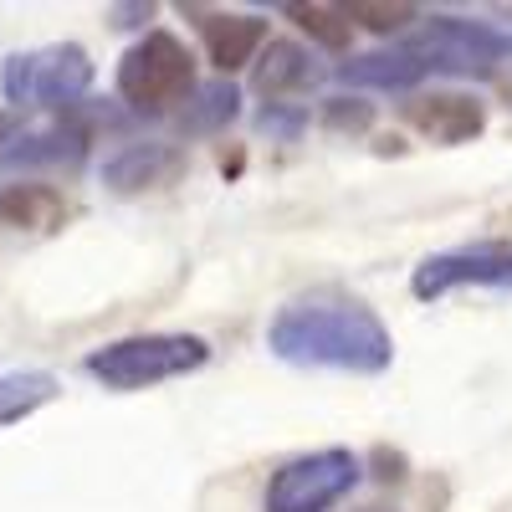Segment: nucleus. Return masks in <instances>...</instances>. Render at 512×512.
<instances>
[{
	"instance_id": "obj_4",
	"label": "nucleus",
	"mask_w": 512,
	"mask_h": 512,
	"mask_svg": "<svg viewBox=\"0 0 512 512\" xmlns=\"http://www.w3.org/2000/svg\"><path fill=\"white\" fill-rule=\"evenodd\" d=\"M400 52L431 77H492L502 62H512V36L492 21H466V16H431L400 41Z\"/></svg>"
},
{
	"instance_id": "obj_21",
	"label": "nucleus",
	"mask_w": 512,
	"mask_h": 512,
	"mask_svg": "<svg viewBox=\"0 0 512 512\" xmlns=\"http://www.w3.org/2000/svg\"><path fill=\"white\" fill-rule=\"evenodd\" d=\"M11 139H16V113H11V108H0V149H6Z\"/></svg>"
},
{
	"instance_id": "obj_3",
	"label": "nucleus",
	"mask_w": 512,
	"mask_h": 512,
	"mask_svg": "<svg viewBox=\"0 0 512 512\" xmlns=\"http://www.w3.org/2000/svg\"><path fill=\"white\" fill-rule=\"evenodd\" d=\"M113 88L134 113H149V118L175 113L195 93V57L175 31H144L118 57Z\"/></svg>"
},
{
	"instance_id": "obj_8",
	"label": "nucleus",
	"mask_w": 512,
	"mask_h": 512,
	"mask_svg": "<svg viewBox=\"0 0 512 512\" xmlns=\"http://www.w3.org/2000/svg\"><path fill=\"white\" fill-rule=\"evenodd\" d=\"M88 103V98H82ZM72 103L57 123L31 128V134H16L6 149H0V169H77L93 149L98 134V113Z\"/></svg>"
},
{
	"instance_id": "obj_7",
	"label": "nucleus",
	"mask_w": 512,
	"mask_h": 512,
	"mask_svg": "<svg viewBox=\"0 0 512 512\" xmlns=\"http://www.w3.org/2000/svg\"><path fill=\"white\" fill-rule=\"evenodd\" d=\"M456 287L512 292V241L487 236V241H466V246L436 251V256H425V262L415 267V277H410V292L420 297V303H436V297H446Z\"/></svg>"
},
{
	"instance_id": "obj_19",
	"label": "nucleus",
	"mask_w": 512,
	"mask_h": 512,
	"mask_svg": "<svg viewBox=\"0 0 512 512\" xmlns=\"http://www.w3.org/2000/svg\"><path fill=\"white\" fill-rule=\"evenodd\" d=\"M256 128H262L267 139L292 144V139L308 128V108H303V103H267L262 113H256Z\"/></svg>"
},
{
	"instance_id": "obj_18",
	"label": "nucleus",
	"mask_w": 512,
	"mask_h": 512,
	"mask_svg": "<svg viewBox=\"0 0 512 512\" xmlns=\"http://www.w3.org/2000/svg\"><path fill=\"white\" fill-rule=\"evenodd\" d=\"M344 16H349V26L364 21V26L379 31V36H395V31H405L410 21H420L415 6H384V0H354V6H344Z\"/></svg>"
},
{
	"instance_id": "obj_16",
	"label": "nucleus",
	"mask_w": 512,
	"mask_h": 512,
	"mask_svg": "<svg viewBox=\"0 0 512 512\" xmlns=\"http://www.w3.org/2000/svg\"><path fill=\"white\" fill-rule=\"evenodd\" d=\"M62 395V379L47 369H11L0 374V425H16L26 415H36L41 405H52Z\"/></svg>"
},
{
	"instance_id": "obj_14",
	"label": "nucleus",
	"mask_w": 512,
	"mask_h": 512,
	"mask_svg": "<svg viewBox=\"0 0 512 512\" xmlns=\"http://www.w3.org/2000/svg\"><path fill=\"white\" fill-rule=\"evenodd\" d=\"M338 82H349V88H369V93H415L425 82V72L400 47H390V52H369V57L344 62V67H338Z\"/></svg>"
},
{
	"instance_id": "obj_22",
	"label": "nucleus",
	"mask_w": 512,
	"mask_h": 512,
	"mask_svg": "<svg viewBox=\"0 0 512 512\" xmlns=\"http://www.w3.org/2000/svg\"><path fill=\"white\" fill-rule=\"evenodd\" d=\"M364 512H390V507H364Z\"/></svg>"
},
{
	"instance_id": "obj_1",
	"label": "nucleus",
	"mask_w": 512,
	"mask_h": 512,
	"mask_svg": "<svg viewBox=\"0 0 512 512\" xmlns=\"http://www.w3.org/2000/svg\"><path fill=\"white\" fill-rule=\"evenodd\" d=\"M267 349L297 369H333V374H384L395 364V333L384 318L344 292H308L277 308L267 323Z\"/></svg>"
},
{
	"instance_id": "obj_12",
	"label": "nucleus",
	"mask_w": 512,
	"mask_h": 512,
	"mask_svg": "<svg viewBox=\"0 0 512 512\" xmlns=\"http://www.w3.org/2000/svg\"><path fill=\"white\" fill-rule=\"evenodd\" d=\"M185 169V149L175 144H123L113 159H103V185L113 195H139V190H159Z\"/></svg>"
},
{
	"instance_id": "obj_13",
	"label": "nucleus",
	"mask_w": 512,
	"mask_h": 512,
	"mask_svg": "<svg viewBox=\"0 0 512 512\" xmlns=\"http://www.w3.org/2000/svg\"><path fill=\"white\" fill-rule=\"evenodd\" d=\"M62 221H67V200H62L57 185H36V180L0 185V226L47 236V231H57Z\"/></svg>"
},
{
	"instance_id": "obj_11",
	"label": "nucleus",
	"mask_w": 512,
	"mask_h": 512,
	"mask_svg": "<svg viewBox=\"0 0 512 512\" xmlns=\"http://www.w3.org/2000/svg\"><path fill=\"white\" fill-rule=\"evenodd\" d=\"M323 77H328V67L303 47V41H267V47L256 52V93H262L267 103L303 98Z\"/></svg>"
},
{
	"instance_id": "obj_2",
	"label": "nucleus",
	"mask_w": 512,
	"mask_h": 512,
	"mask_svg": "<svg viewBox=\"0 0 512 512\" xmlns=\"http://www.w3.org/2000/svg\"><path fill=\"white\" fill-rule=\"evenodd\" d=\"M205 364H210V344L200 333H128V338L93 349L82 359V374L98 379L103 390L134 395V390H154V384H169V379H185Z\"/></svg>"
},
{
	"instance_id": "obj_6",
	"label": "nucleus",
	"mask_w": 512,
	"mask_h": 512,
	"mask_svg": "<svg viewBox=\"0 0 512 512\" xmlns=\"http://www.w3.org/2000/svg\"><path fill=\"white\" fill-rule=\"evenodd\" d=\"M359 482H364V461L354 451L344 446L303 451L272 472L262 512H333Z\"/></svg>"
},
{
	"instance_id": "obj_10",
	"label": "nucleus",
	"mask_w": 512,
	"mask_h": 512,
	"mask_svg": "<svg viewBox=\"0 0 512 512\" xmlns=\"http://www.w3.org/2000/svg\"><path fill=\"white\" fill-rule=\"evenodd\" d=\"M195 31L205 41V57L221 77L241 72L256 62V52L267 47V21L262 16H246V11H190Z\"/></svg>"
},
{
	"instance_id": "obj_5",
	"label": "nucleus",
	"mask_w": 512,
	"mask_h": 512,
	"mask_svg": "<svg viewBox=\"0 0 512 512\" xmlns=\"http://www.w3.org/2000/svg\"><path fill=\"white\" fill-rule=\"evenodd\" d=\"M93 88V57L77 41H52V47L11 52L0 67V93H6L11 113L16 108H57L67 113Z\"/></svg>"
},
{
	"instance_id": "obj_15",
	"label": "nucleus",
	"mask_w": 512,
	"mask_h": 512,
	"mask_svg": "<svg viewBox=\"0 0 512 512\" xmlns=\"http://www.w3.org/2000/svg\"><path fill=\"white\" fill-rule=\"evenodd\" d=\"M236 113H241V88L231 77L195 82V93L180 103V128L185 134H216V128H226Z\"/></svg>"
},
{
	"instance_id": "obj_20",
	"label": "nucleus",
	"mask_w": 512,
	"mask_h": 512,
	"mask_svg": "<svg viewBox=\"0 0 512 512\" xmlns=\"http://www.w3.org/2000/svg\"><path fill=\"white\" fill-rule=\"evenodd\" d=\"M323 123L333 128V134H364V128L374 123V108L364 98H328L323 103Z\"/></svg>"
},
{
	"instance_id": "obj_17",
	"label": "nucleus",
	"mask_w": 512,
	"mask_h": 512,
	"mask_svg": "<svg viewBox=\"0 0 512 512\" xmlns=\"http://www.w3.org/2000/svg\"><path fill=\"white\" fill-rule=\"evenodd\" d=\"M287 16L303 26V31L318 41V47H328V52H344L349 36H354L344 6H323V0H313V6H287Z\"/></svg>"
},
{
	"instance_id": "obj_9",
	"label": "nucleus",
	"mask_w": 512,
	"mask_h": 512,
	"mask_svg": "<svg viewBox=\"0 0 512 512\" xmlns=\"http://www.w3.org/2000/svg\"><path fill=\"white\" fill-rule=\"evenodd\" d=\"M400 118L431 144H472L487 128V103L477 93H410Z\"/></svg>"
}]
</instances>
